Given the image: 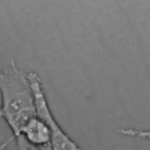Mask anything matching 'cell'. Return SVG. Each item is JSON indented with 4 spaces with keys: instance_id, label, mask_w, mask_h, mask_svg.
I'll return each mask as SVG.
<instances>
[{
    "instance_id": "cell-1",
    "label": "cell",
    "mask_w": 150,
    "mask_h": 150,
    "mask_svg": "<svg viewBox=\"0 0 150 150\" xmlns=\"http://www.w3.org/2000/svg\"><path fill=\"white\" fill-rule=\"evenodd\" d=\"M0 117L16 139L29 120L36 115L26 74L19 69L13 61H11L9 68L0 71Z\"/></svg>"
},
{
    "instance_id": "cell-2",
    "label": "cell",
    "mask_w": 150,
    "mask_h": 150,
    "mask_svg": "<svg viewBox=\"0 0 150 150\" xmlns=\"http://www.w3.org/2000/svg\"><path fill=\"white\" fill-rule=\"evenodd\" d=\"M21 135L30 146L36 148L51 147V130L36 115L31 118L26 123Z\"/></svg>"
},
{
    "instance_id": "cell-3",
    "label": "cell",
    "mask_w": 150,
    "mask_h": 150,
    "mask_svg": "<svg viewBox=\"0 0 150 150\" xmlns=\"http://www.w3.org/2000/svg\"><path fill=\"white\" fill-rule=\"evenodd\" d=\"M51 134L52 150H83L62 127Z\"/></svg>"
},
{
    "instance_id": "cell-4",
    "label": "cell",
    "mask_w": 150,
    "mask_h": 150,
    "mask_svg": "<svg viewBox=\"0 0 150 150\" xmlns=\"http://www.w3.org/2000/svg\"><path fill=\"white\" fill-rule=\"evenodd\" d=\"M132 135L134 138H139L150 140V130H140L134 129L132 131Z\"/></svg>"
},
{
    "instance_id": "cell-5",
    "label": "cell",
    "mask_w": 150,
    "mask_h": 150,
    "mask_svg": "<svg viewBox=\"0 0 150 150\" xmlns=\"http://www.w3.org/2000/svg\"><path fill=\"white\" fill-rule=\"evenodd\" d=\"M13 140V138H9L6 141H5L4 143H2L1 145H0V150H2L11 141H12Z\"/></svg>"
},
{
    "instance_id": "cell-6",
    "label": "cell",
    "mask_w": 150,
    "mask_h": 150,
    "mask_svg": "<svg viewBox=\"0 0 150 150\" xmlns=\"http://www.w3.org/2000/svg\"><path fill=\"white\" fill-rule=\"evenodd\" d=\"M29 150H52L51 147H47V148H36L30 145Z\"/></svg>"
}]
</instances>
